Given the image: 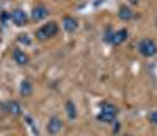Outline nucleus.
<instances>
[{
	"label": "nucleus",
	"instance_id": "7",
	"mask_svg": "<svg viewBox=\"0 0 157 136\" xmlns=\"http://www.w3.org/2000/svg\"><path fill=\"white\" fill-rule=\"evenodd\" d=\"M127 30L126 28H121V30H116L113 35H112V38L109 39L110 41V44L112 46H121L123 42H124V41L127 39Z\"/></svg>",
	"mask_w": 157,
	"mask_h": 136
},
{
	"label": "nucleus",
	"instance_id": "8",
	"mask_svg": "<svg viewBox=\"0 0 157 136\" xmlns=\"http://www.w3.org/2000/svg\"><path fill=\"white\" fill-rule=\"evenodd\" d=\"M49 16V9L43 5H39V6H35L32 9V20L33 22H39V20H43Z\"/></svg>",
	"mask_w": 157,
	"mask_h": 136
},
{
	"label": "nucleus",
	"instance_id": "9",
	"mask_svg": "<svg viewBox=\"0 0 157 136\" xmlns=\"http://www.w3.org/2000/svg\"><path fill=\"white\" fill-rule=\"evenodd\" d=\"M77 27H78V24H77V19L75 17H72V16H64L63 17V28L66 30L68 33L75 31Z\"/></svg>",
	"mask_w": 157,
	"mask_h": 136
},
{
	"label": "nucleus",
	"instance_id": "4",
	"mask_svg": "<svg viewBox=\"0 0 157 136\" xmlns=\"http://www.w3.org/2000/svg\"><path fill=\"white\" fill-rule=\"evenodd\" d=\"M10 17H11L13 24L17 25V27H25V25L29 24V16L25 14V11L21 9V8L13 9V11H11V14H10Z\"/></svg>",
	"mask_w": 157,
	"mask_h": 136
},
{
	"label": "nucleus",
	"instance_id": "16",
	"mask_svg": "<svg viewBox=\"0 0 157 136\" xmlns=\"http://www.w3.org/2000/svg\"><path fill=\"white\" fill-rule=\"evenodd\" d=\"M129 2H130V3H134V5H135V3H138V0H129Z\"/></svg>",
	"mask_w": 157,
	"mask_h": 136
},
{
	"label": "nucleus",
	"instance_id": "15",
	"mask_svg": "<svg viewBox=\"0 0 157 136\" xmlns=\"http://www.w3.org/2000/svg\"><path fill=\"white\" fill-rule=\"evenodd\" d=\"M148 119H149V122H151L152 125H157V110L152 111V113L148 116Z\"/></svg>",
	"mask_w": 157,
	"mask_h": 136
},
{
	"label": "nucleus",
	"instance_id": "1",
	"mask_svg": "<svg viewBox=\"0 0 157 136\" xmlns=\"http://www.w3.org/2000/svg\"><path fill=\"white\" fill-rule=\"evenodd\" d=\"M120 113L118 106L113 103H102L101 105V111L98 114V120L104 122V124H112L116 120V116Z\"/></svg>",
	"mask_w": 157,
	"mask_h": 136
},
{
	"label": "nucleus",
	"instance_id": "2",
	"mask_svg": "<svg viewBox=\"0 0 157 136\" xmlns=\"http://www.w3.org/2000/svg\"><path fill=\"white\" fill-rule=\"evenodd\" d=\"M57 33H58V24L50 20V22L44 24L43 27H39V28L36 30V38L39 41H47L50 38L57 36Z\"/></svg>",
	"mask_w": 157,
	"mask_h": 136
},
{
	"label": "nucleus",
	"instance_id": "10",
	"mask_svg": "<svg viewBox=\"0 0 157 136\" xmlns=\"http://www.w3.org/2000/svg\"><path fill=\"white\" fill-rule=\"evenodd\" d=\"M19 94L22 97H30L33 94V83L30 80H22L21 81V88H19Z\"/></svg>",
	"mask_w": 157,
	"mask_h": 136
},
{
	"label": "nucleus",
	"instance_id": "13",
	"mask_svg": "<svg viewBox=\"0 0 157 136\" xmlns=\"http://www.w3.org/2000/svg\"><path fill=\"white\" fill-rule=\"evenodd\" d=\"M118 16H120L121 20H130L134 17V11L130 9L129 6H121L120 11H118Z\"/></svg>",
	"mask_w": 157,
	"mask_h": 136
},
{
	"label": "nucleus",
	"instance_id": "5",
	"mask_svg": "<svg viewBox=\"0 0 157 136\" xmlns=\"http://www.w3.org/2000/svg\"><path fill=\"white\" fill-rule=\"evenodd\" d=\"M47 133L49 134H52V136H55V134H58L60 131H61V128H63V122H61V119L58 117V116H52L50 119H49V122H47Z\"/></svg>",
	"mask_w": 157,
	"mask_h": 136
},
{
	"label": "nucleus",
	"instance_id": "3",
	"mask_svg": "<svg viewBox=\"0 0 157 136\" xmlns=\"http://www.w3.org/2000/svg\"><path fill=\"white\" fill-rule=\"evenodd\" d=\"M138 52L141 53L145 58H152L154 55H157V44L154 39L145 38L138 42Z\"/></svg>",
	"mask_w": 157,
	"mask_h": 136
},
{
	"label": "nucleus",
	"instance_id": "12",
	"mask_svg": "<svg viewBox=\"0 0 157 136\" xmlns=\"http://www.w3.org/2000/svg\"><path fill=\"white\" fill-rule=\"evenodd\" d=\"M64 110H66V116L74 120L77 117V108H75V103L72 100H66V103H64Z\"/></svg>",
	"mask_w": 157,
	"mask_h": 136
},
{
	"label": "nucleus",
	"instance_id": "11",
	"mask_svg": "<svg viewBox=\"0 0 157 136\" xmlns=\"http://www.w3.org/2000/svg\"><path fill=\"white\" fill-rule=\"evenodd\" d=\"M6 111H8L11 116H21V114H22V108H21L19 102L11 100V102L6 103Z\"/></svg>",
	"mask_w": 157,
	"mask_h": 136
},
{
	"label": "nucleus",
	"instance_id": "14",
	"mask_svg": "<svg viewBox=\"0 0 157 136\" xmlns=\"http://www.w3.org/2000/svg\"><path fill=\"white\" fill-rule=\"evenodd\" d=\"M17 39H19V42H22V44H27V46L32 42L30 38H29V35H19V38H17Z\"/></svg>",
	"mask_w": 157,
	"mask_h": 136
},
{
	"label": "nucleus",
	"instance_id": "17",
	"mask_svg": "<svg viewBox=\"0 0 157 136\" xmlns=\"http://www.w3.org/2000/svg\"><path fill=\"white\" fill-rule=\"evenodd\" d=\"M126 136H132V134H126Z\"/></svg>",
	"mask_w": 157,
	"mask_h": 136
},
{
	"label": "nucleus",
	"instance_id": "6",
	"mask_svg": "<svg viewBox=\"0 0 157 136\" xmlns=\"http://www.w3.org/2000/svg\"><path fill=\"white\" fill-rule=\"evenodd\" d=\"M13 61H14L17 66H27L29 61H30V58H29V55L24 50L14 49V50H13Z\"/></svg>",
	"mask_w": 157,
	"mask_h": 136
}]
</instances>
